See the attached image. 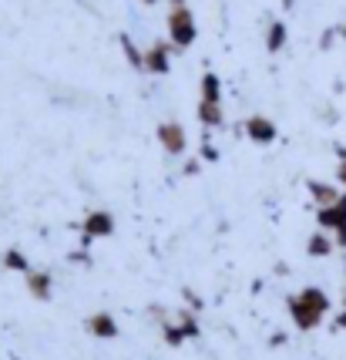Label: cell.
Returning <instances> with one entry per match:
<instances>
[{
    "label": "cell",
    "mask_w": 346,
    "mask_h": 360,
    "mask_svg": "<svg viewBox=\"0 0 346 360\" xmlns=\"http://www.w3.org/2000/svg\"><path fill=\"white\" fill-rule=\"evenodd\" d=\"M195 37H199V27H195V14H192L189 4L168 7V41L178 51H185V47L195 44Z\"/></svg>",
    "instance_id": "cell-1"
},
{
    "label": "cell",
    "mask_w": 346,
    "mask_h": 360,
    "mask_svg": "<svg viewBox=\"0 0 346 360\" xmlns=\"http://www.w3.org/2000/svg\"><path fill=\"white\" fill-rule=\"evenodd\" d=\"M111 233H114V216H111L108 209H95L81 222V243L84 246H91L95 239H108Z\"/></svg>",
    "instance_id": "cell-2"
},
{
    "label": "cell",
    "mask_w": 346,
    "mask_h": 360,
    "mask_svg": "<svg viewBox=\"0 0 346 360\" xmlns=\"http://www.w3.org/2000/svg\"><path fill=\"white\" fill-rule=\"evenodd\" d=\"M158 141L168 155H185V148H189V135L178 122H161L158 125Z\"/></svg>",
    "instance_id": "cell-3"
},
{
    "label": "cell",
    "mask_w": 346,
    "mask_h": 360,
    "mask_svg": "<svg viewBox=\"0 0 346 360\" xmlns=\"http://www.w3.org/2000/svg\"><path fill=\"white\" fill-rule=\"evenodd\" d=\"M172 47L168 41H155L145 51V71L148 75H168L172 71Z\"/></svg>",
    "instance_id": "cell-4"
},
{
    "label": "cell",
    "mask_w": 346,
    "mask_h": 360,
    "mask_svg": "<svg viewBox=\"0 0 346 360\" xmlns=\"http://www.w3.org/2000/svg\"><path fill=\"white\" fill-rule=\"evenodd\" d=\"M242 128H246L249 141H255V145H272V141H276V135H279L276 122H272V118H266V115H249Z\"/></svg>",
    "instance_id": "cell-5"
},
{
    "label": "cell",
    "mask_w": 346,
    "mask_h": 360,
    "mask_svg": "<svg viewBox=\"0 0 346 360\" xmlns=\"http://www.w3.org/2000/svg\"><path fill=\"white\" fill-rule=\"evenodd\" d=\"M316 222H319V229H326V233H336L340 226H346V192L333 205L316 209Z\"/></svg>",
    "instance_id": "cell-6"
},
{
    "label": "cell",
    "mask_w": 346,
    "mask_h": 360,
    "mask_svg": "<svg viewBox=\"0 0 346 360\" xmlns=\"http://www.w3.org/2000/svg\"><path fill=\"white\" fill-rule=\"evenodd\" d=\"M286 310H289V316H293V323H296L299 330H316L319 323H323V314L310 310V307H306V303H302L296 293L286 300Z\"/></svg>",
    "instance_id": "cell-7"
},
{
    "label": "cell",
    "mask_w": 346,
    "mask_h": 360,
    "mask_svg": "<svg viewBox=\"0 0 346 360\" xmlns=\"http://www.w3.org/2000/svg\"><path fill=\"white\" fill-rule=\"evenodd\" d=\"M88 333L91 337H98V340H114L118 337V323H114V316L111 314H91L88 316Z\"/></svg>",
    "instance_id": "cell-8"
},
{
    "label": "cell",
    "mask_w": 346,
    "mask_h": 360,
    "mask_svg": "<svg viewBox=\"0 0 346 360\" xmlns=\"http://www.w3.org/2000/svg\"><path fill=\"white\" fill-rule=\"evenodd\" d=\"M333 250H336V239H333L326 229H319L306 239V252H310V259H330Z\"/></svg>",
    "instance_id": "cell-9"
},
{
    "label": "cell",
    "mask_w": 346,
    "mask_h": 360,
    "mask_svg": "<svg viewBox=\"0 0 346 360\" xmlns=\"http://www.w3.org/2000/svg\"><path fill=\"white\" fill-rule=\"evenodd\" d=\"M306 188H310V195H313V202H316V209H323V205H333L343 192L333 186V182H319V179H310L306 182Z\"/></svg>",
    "instance_id": "cell-10"
},
{
    "label": "cell",
    "mask_w": 346,
    "mask_h": 360,
    "mask_svg": "<svg viewBox=\"0 0 346 360\" xmlns=\"http://www.w3.org/2000/svg\"><path fill=\"white\" fill-rule=\"evenodd\" d=\"M296 297L302 300L310 310H316V314H323V316L330 314V297H326V290H319V286H302Z\"/></svg>",
    "instance_id": "cell-11"
},
{
    "label": "cell",
    "mask_w": 346,
    "mask_h": 360,
    "mask_svg": "<svg viewBox=\"0 0 346 360\" xmlns=\"http://www.w3.org/2000/svg\"><path fill=\"white\" fill-rule=\"evenodd\" d=\"M27 276V290H31L34 300H51V273H44V269H31V273H24Z\"/></svg>",
    "instance_id": "cell-12"
},
{
    "label": "cell",
    "mask_w": 346,
    "mask_h": 360,
    "mask_svg": "<svg viewBox=\"0 0 346 360\" xmlns=\"http://www.w3.org/2000/svg\"><path fill=\"white\" fill-rule=\"evenodd\" d=\"M195 115H199V122H202L205 128H222L225 125V111H222V105H215V101H199Z\"/></svg>",
    "instance_id": "cell-13"
},
{
    "label": "cell",
    "mask_w": 346,
    "mask_h": 360,
    "mask_svg": "<svg viewBox=\"0 0 346 360\" xmlns=\"http://www.w3.org/2000/svg\"><path fill=\"white\" fill-rule=\"evenodd\" d=\"M286 41H289V31H286L283 20H269V27H266V51L269 54H279L286 47Z\"/></svg>",
    "instance_id": "cell-14"
},
{
    "label": "cell",
    "mask_w": 346,
    "mask_h": 360,
    "mask_svg": "<svg viewBox=\"0 0 346 360\" xmlns=\"http://www.w3.org/2000/svg\"><path fill=\"white\" fill-rule=\"evenodd\" d=\"M199 94H202V101H215L222 105V78L215 71H205L202 81H199Z\"/></svg>",
    "instance_id": "cell-15"
},
{
    "label": "cell",
    "mask_w": 346,
    "mask_h": 360,
    "mask_svg": "<svg viewBox=\"0 0 346 360\" xmlns=\"http://www.w3.org/2000/svg\"><path fill=\"white\" fill-rule=\"evenodd\" d=\"M118 44H121V51H125L128 64H131L135 71H145V51H138V47H135V41H131L128 34H121V37H118Z\"/></svg>",
    "instance_id": "cell-16"
},
{
    "label": "cell",
    "mask_w": 346,
    "mask_h": 360,
    "mask_svg": "<svg viewBox=\"0 0 346 360\" xmlns=\"http://www.w3.org/2000/svg\"><path fill=\"white\" fill-rule=\"evenodd\" d=\"M4 266L14 269V273H31V263H27V256L20 250H7L4 252Z\"/></svg>",
    "instance_id": "cell-17"
},
{
    "label": "cell",
    "mask_w": 346,
    "mask_h": 360,
    "mask_svg": "<svg viewBox=\"0 0 346 360\" xmlns=\"http://www.w3.org/2000/svg\"><path fill=\"white\" fill-rule=\"evenodd\" d=\"M161 337H165V344L168 347H182L185 340H189V337H185V330H182V323H165Z\"/></svg>",
    "instance_id": "cell-18"
},
{
    "label": "cell",
    "mask_w": 346,
    "mask_h": 360,
    "mask_svg": "<svg viewBox=\"0 0 346 360\" xmlns=\"http://www.w3.org/2000/svg\"><path fill=\"white\" fill-rule=\"evenodd\" d=\"M178 323H182V330H185V337H189V340H199V333H202V330H199V320H195L192 310H182V320H178Z\"/></svg>",
    "instance_id": "cell-19"
},
{
    "label": "cell",
    "mask_w": 346,
    "mask_h": 360,
    "mask_svg": "<svg viewBox=\"0 0 346 360\" xmlns=\"http://www.w3.org/2000/svg\"><path fill=\"white\" fill-rule=\"evenodd\" d=\"M336 37H340V27H326V31H323V37H319V51H330Z\"/></svg>",
    "instance_id": "cell-20"
},
{
    "label": "cell",
    "mask_w": 346,
    "mask_h": 360,
    "mask_svg": "<svg viewBox=\"0 0 346 360\" xmlns=\"http://www.w3.org/2000/svg\"><path fill=\"white\" fill-rule=\"evenodd\" d=\"M336 155H340V165H336V182H340V186H346V148H340Z\"/></svg>",
    "instance_id": "cell-21"
},
{
    "label": "cell",
    "mask_w": 346,
    "mask_h": 360,
    "mask_svg": "<svg viewBox=\"0 0 346 360\" xmlns=\"http://www.w3.org/2000/svg\"><path fill=\"white\" fill-rule=\"evenodd\" d=\"M202 162H219V148H215L212 141H205L202 145Z\"/></svg>",
    "instance_id": "cell-22"
},
{
    "label": "cell",
    "mask_w": 346,
    "mask_h": 360,
    "mask_svg": "<svg viewBox=\"0 0 346 360\" xmlns=\"http://www.w3.org/2000/svg\"><path fill=\"white\" fill-rule=\"evenodd\" d=\"M199 169H202V158H189L182 172H185V175H199Z\"/></svg>",
    "instance_id": "cell-23"
},
{
    "label": "cell",
    "mask_w": 346,
    "mask_h": 360,
    "mask_svg": "<svg viewBox=\"0 0 346 360\" xmlns=\"http://www.w3.org/2000/svg\"><path fill=\"white\" fill-rule=\"evenodd\" d=\"M333 239H336V250H346V226H340V229L333 233Z\"/></svg>",
    "instance_id": "cell-24"
},
{
    "label": "cell",
    "mask_w": 346,
    "mask_h": 360,
    "mask_svg": "<svg viewBox=\"0 0 346 360\" xmlns=\"http://www.w3.org/2000/svg\"><path fill=\"white\" fill-rule=\"evenodd\" d=\"M71 263H78V266L81 263H91V256H88L84 250H78V252H71Z\"/></svg>",
    "instance_id": "cell-25"
},
{
    "label": "cell",
    "mask_w": 346,
    "mask_h": 360,
    "mask_svg": "<svg viewBox=\"0 0 346 360\" xmlns=\"http://www.w3.org/2000/svg\"><path fill=\"white\" fill-rule=\"evenodd\" d=\"M185 303H189V307H195V310H202V300L195 297L192 290H185Z\"/></svg>",
    "instance_id": "cell-26"
},
{
    "label": "cell",
    "mask_w": 346,
    "mask_h": 360,
    "mask_svg": "<svg viewBox=\"0 0 346 360\" xmlns=\"http://www.w3.org/2000/svg\"><path fill=\"white\" fill-rule=\"evenodd\" d=\"M336 327H340V330H346V310H343V314H340V316H336Z\"/></svg>",
    "instance_id": "cell-27"
},
{
    "label": "cell",
    "mask_w": 346,
    "mask_h": 360,
    "mask_svg": "<svg viewBox=\"0 0 346 360\" xmlns=\"http://www.w3.org/2000/svg\"><path fill=\"white\" fill-rule=\"evenodd\" d=\"M279 4H283L286 11H293V7H296V0H279Z\"/></svg>",
    "instance_id": "cell-28"
},
{
    "label": "cell",
    "mask_w": 346,
    "mask_h": 360,
    "mask_svg": "<svg viewBox=\"0 0 346 360\" xmlns=\"http://www.w3.org/2000/svg\"><path fill=\"white\" fill-rule=\"evenodd\" d=\"M340 37H343V44H346V20H343V27H340Z\"/></svg>",
    "instance_id": "cell-29"
},
{
    "label": "cell",
    "mask_w": 346,
    "mask_h": 360,
    "mask_svg": "<svg viewBox=\"0 0 346 360\" xmlns=\"http://www.w3.org/2000/svg\"><path fill=\"white\" fill-rule=\"evenodd\" d=\"M168 4H172V7H182V4H185V0H168Z\"/></svg>",
    "instance_id": "cell-30"
},
{
    "label": "cell",
    "mask_w": 346,
    "mask_h": 360,
    "mask_svg": "<svg viewBox=\"0 0 346 360\" xmlns=\"http://www.w3.org/2000/svg\"><path fill=\"white\" fill-rule=\"evenodd\" d=\"M142 4H145V7H155V4H158V0H142Z\"/></svg>",
    "instance_id": "cell-31"
},
{
    "label": "cell",
    "mask_w": 346,
    "mask_h": 360,
    "mask_svg": "<svg viewBox=\"0 0 346 360\" xmlns=\"http://www.w3.org/2000/svg\"><path fill=\"white\" fill-rule=\"evenodd\" d=\"M343 310H346V286H343Z\"/></svg>",
    "instance_id": "cell-32"
}]
</instances>
